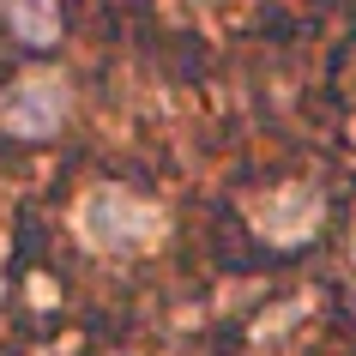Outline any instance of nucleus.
Here are the masks:
<instances>
[{"label": "nucleus", "instance_id": "nucleus-1", "mask_svg": "<svg viewBox=\"0 0 356 356\" xmlns=\"http://www.w3.org/2000/svg\"><path fill=\"white\" fill-rule=\"evenodd\" d=\"M73 224L85 236V248H97V254H139V248L157 242L163 211L151 200H139V193H127V188H91L79 200Z\"/></svg>", "mask_w": 356, "mask_h": 356}, {"label": "nucleus", "instance_id": "nucleus-2", "mask_svg": "<svg viewBox=\"0 0 356 356\" xmlns=\"http://www.w3.org/2000/svg\"><path fill=\"white\" fill-rule=\"evenodd\" d=\"M60 121H67V85L55 73L19 79L13 91L0 97V127L13 139H55Z\"/></svg>", "mask_w": 356, "mask_h": 356}, {"label": "nucleus", "instance_id": "nucleus-3", "mask_svg": "<svg viewBox=\"0 0 356 356\" xmlns=\"http://www.w3.org/2000/svg\"><path fill=\"white\" fill-rule=\"evenodd\" d=\"M314 224H320V193L314 188H278L260 206V229L272 242H302V236H314Z\"/></svg>", "mask_w": 356, "mask_h": 356}, {"label": "nucleus", "instance_id": "nucleus-4", "mask_svg": "<svg viewBox=\"0 0 356 356\" xmlns=\"http://www.w3.org/2000/svg\"><path fill=\"white\" fill-rule=\"evenodd\" d=\"M0 13L13 24V37L24 49H55L60 42V6L55 0H0Z\"/></svg>", "mask_w": 356, "mask_h": 356}]
</instances>
